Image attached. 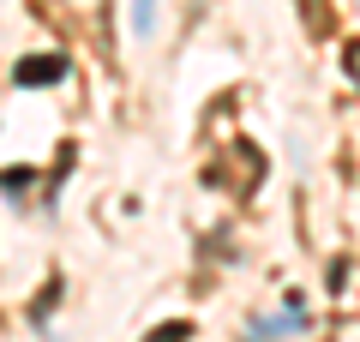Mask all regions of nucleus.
<instances>
[{"label":"nucleus","instance_id":"nucleus-3","mask_svg":"<svg viewBox=\"0 0 360 342\" xmlns=\"http://www.w3.org/2000/svg\"><path fill=\"white\" fill-rule=\"evenodd\" d=\"M30 180H37L30 168H0V186H13V192H18V186H30Z\"/></svg>","mask_w":360,"mask_h":342},{"label":"nucleus","instance_id":"nucleus-1","mask_svg":"<svg viewBox=\"0 0 360 342\" xmlns=\"http://www.w3.org/2000/svg\"><path fill=\"white\" fill-rule=\"evenodd\" d=\"M18 84H54V78H66V61L60 54H37V61H18Z\"/></svg>","mask_w":360,"mask_h":342},{"label":"nucleus","instance_id":"nucleus-2","mask_svg":"<svg viewBox=\"0 0 360 342\" xmlns=\"http://www.w3.org/2000/svg\"><path fill=\"white\" fill-rule=\"evenodd\" d=\"M193 336V324H186V318H174V324H156L150 330V342H186Z\"/></svg>","mask_w":360,"mask_h":342},{"label":"nucleus","instance_id":"nucleus-5","mask_svg":"<svg viewBox=\"0 0 360 342\" xmlns=\"http://www.w3.org/2000/svg\"><path fill=\"white\" fill-rule=\"evenodd\" d=\"M348 78H354V84H360V42H354V49H348Z\"/></svg>","mask_w":360,"mask_h":342},{"label":"nucleus","instance_id":"nucleus-4","mask_svg":"<svg viewBox=\"0 0 360 342\" xmlns=\"http://www.w3.org/2000/svg\"><path fill=\"white\" fill-rule=\"evenodd\" d=\"M132 18H139V30H150V18H156V6H150V0H139V6H132Z\"/></svg>","mask_w":360,"mask_h":342}]
</instances>
